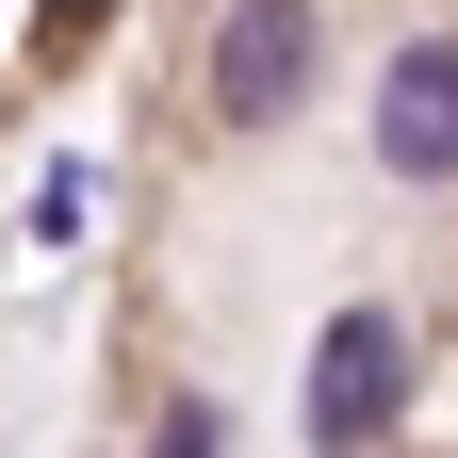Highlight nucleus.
<instances>
[{"instance_id": "nucleus-5", "label": "nucleus", "mask_w": 458, "mask_h": 458, "mask_svg": "<svg viewBox=\"0 0 458 458\" xmlns=\"http://www.w3.org/2000/svg\"><path fill=\"white\" fill-rule=\"evenodd\" d=\"M164 458H213V410H181V426H164Z\"/></svg>"}, {"instance_id": "nucleus-2", "label": "nucleus", "mask_w": 458, "mask_h": 458, "mask_svg": "<svg viewBox=\"0 0 458 458\" xmlns=\"http://www.w3.org/2000/svg\"><path fill=\"white\" fill-rule=\"evenodd\" d=\"M295 82H311V0H229L213 98H229V114H295Z\"/></svg>"}, {"instance_id": "nucleus-4", "label": "nucleus", "mask_w": 458, "mask_h": 458, "mask_svg": "<svg viewBox=\"0 0 458 458\" xmlns=\"http://www.w3.org/2000/svg\"><path fill=\"white\" fill-rule=\"evenodd\" d=\"M98 33V0H49V17H33V49H82Z\"/></svg>"}, {"instance_id": "nucleus-1", "label": "nucleus", "mask_w": 458, "mask_h": 458, "mask_svg": "<svg viewBox=\"0 0 458 458\" xmlns=\"http://www.w3.org/2000/svg\"><path fill=\"white\" fill-rule=\"evenodd\" d=\"M393 393H410V327H393V311H344V327L311 344V442L360 458V442L393 426Z\"/></svg>"}, {"instance_id": "nucleus-3", "label": "nucleus", "mask_w": 458, "mask_h": 458, "mask_svg": "<svg viewBox=\"0 0 458 458\" xmlns=\"http://www.w3.org/2000/svg\"><path fill=\"white\" fill-rule=\"evenodd\" d=\"M377 148L410 164V181H458V49H410V66L377 82Z\"/></svg>"}]
</instances>
